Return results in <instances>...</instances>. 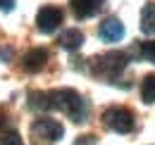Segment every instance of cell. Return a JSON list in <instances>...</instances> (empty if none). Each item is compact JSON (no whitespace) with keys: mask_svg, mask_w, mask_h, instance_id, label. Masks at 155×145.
Wrapping results in <instances>:
<instances>
[{"mask_svg":"<svg viewBox=\"0 0 155 145\" xmlns=\"http://www.w3.org/2000/svg\"><path fill=\"white\" fill-rule=\"evenodd\" d=\"M141 57H146L148 62H153L155 64V40H146V43H141Z\"/></svg>","mask_w":155,"mask_h":145,"instance_id":"obj_14","label":"cell"},{"mask_svg":"<svg viewBox=\"0 0 155 145\" xmlns=\"http://www.w3.org/2000/svg\"><path fill=\"white\" fill-rule=\"evenodd\" d=\"M0 145H24V143H21L17 131H7V128H5V131L0 133Z\"/></svg>","mask_w":155,"mask_h":145,"instance_id":"obj_13","label":"cell"},{"mask_svg":"<svg viewBox=\"0 0 155 145\" xmlns=\"http://www.w3.org/2000/svg\"><path fill=\"white\" fill-rule=\"evenodd\" d=\"M45 62H48V50L45 48H34L21 57V69L26 74H36L45 67Z\"/></svg>","mask_w":155,"mask_h":145,"instance_id":"obj_6","label":"cell"},{"mask_svg":"<svg viewBox=\"0 0 155 145\" xmlns=\"http://www.w3.org/2000/svg\"><path fill=\"white\" fill-rule=\"evenodd\" d=\"M62 133H64V128H62V124L55 121V119H36V121L31 124V136L38 138V140L55 143V140L62 138Z\"/></svg>","mask_w":155,"mask_h":145,"instance_id":"obj_4","label":"cell"},{"mask_svg":"<svg viewBox=\"0 0 155 145\" xmlns=\"http://www.w3.org/2000/svg\"><path fill=\"white\" fill-rule=\"evenodd\" d=\"M127 67V55L119 50H110L105 55H98L91 60V74L105 81H115Z\"/></svg>","mask_w":155,"mask_h":145,"instance_id":"obj_2","label":"cell"},{"mask_svg":"<svg viewBox=\"0 0 155 145\" xmlns=\"http://www.w3.org/2000/svg\"><path fill=\"white\" fill-rule=\"evenodd\" d=\"M50 107L64 112L72 121H84L86 114H88V107L84 102V98L79 95L74 88H60V91H50Z\"/></svg>","mask_w":155,"mask_h":145,"instance_id":"obj_1","label":"cell"},{"mask_svg":"<svg viewBox=\"0 0 155 145\" xmlns=\"http://www.w3.org/2000/svg\"><path fill=\"white\" fill-rule=\"evenodd\" d=\"M98 34H100V38H103V40H107V43L122 40V36H124V24H122L117 17H107L103 24H100Z\"/></svg>","mask_w":155,"mask_h":145,"instance_id":"obj_8","label":"cell"},{"mask_svg":"<svg viewBox=\"0 0 155 145\" xmlns=\"http://www.w3.org/2000/svg\"><path fill=\"white\" fill-rule=\"evenodd\" d=\"M69 5L77 19H88L105 7V0H69Z\"/></svg>","mask_w":155,"mask_h":145,"instance_id":"obj_7","label":"cell"},{"mask_svg":"<svg viewBox=\"0 0 155 145\" xmlns=\"http://www.w3.org/2000/svg\"><path fill=\"white\" fill-rule=\"evenodd\" d=\"M141 98L143 102H155V74H148L143 81H141Z\"/></svg>","mask_w":155,"mask_h":145,"instance_id":"obj_12","label":"cell"},{"mask_svg":"<svg viewBox=\"0 0 155 145\" xmlns=\"http://www.w3.org/2000/svg\"><path fill=\"white\" fill-rule=\"evenodd\" d=\"M81 43H84V34L79 29H67L60 36V45L64 50H77V48H81Z\"/></svg>","mask_w":155,"mask_h":145,"instance_id":"obj_9","label":"cell"},{"mask_svg":"<svg viewBox=\"0 0 155 145\" xmlns=\"http://www.w3.org/2000/svg\"><path fill=\"white\" fill-rule=\"evenodd\" d=\"M12 7H15V0H0V10L2 12H10Z\"/></svg>","mask_w":155,"mask_h":145,"instance_id":"obj_16","label":"cell"},{"mask_svg":"<svg viewBox=\"0 0 155 145\" xmlns=\"http://www.w3.org/2000/svg\"><path fill=\"white\" fill-rule=\"evenodd\" d=\"M62 19H64V12H62L60 7H55V5H45V7H41L38 14H36L38 31H43V34H53L60 24H62Z\"/></svg>","mask_w":155,"mask_h":145,"instance_id":"obj_5","label":"cell"},{"mask_svg":"<svg viewBox=\"0 0 155 145\" xmlns=\"http://www.w3.org/2000/svg\"><path fill=\"white\" fill-rule=\"evenodd\" d=\"M29 107L31 109H38V112H43V109H53L50 107V91H36L29 95Z\"/></svg>","mask_w":155,"mask_h":145,"instance_id":"obj_11","label":"cell"},{"mask_svg":"<svg viewBox=\"0 0 155 145\" xmlns=\"http://www.w3.org/2000/svg\"><path fill=\"white\" fill-rule=\"evenodd\" d=\"M103 124L107 128H112V131H117V133H131L134 126H136L134 112L127 109V107H119V105L107 107L103 112Z\"/></svg>","mask_w":155,"mask_h":145,"instance_id":"obj_3","label":"cell"},{"mask_svg":"<svg viewBox=\"0 0 155 145\" xmlns=\"http://www.w3.org/2000/svg\"><path fill=\"white\" fill-rule=\"evenodd\" d=\"M74 145H96V136H81Z\"/></svg>","mask_w":155,"mask_h":145,"instance_id":"obj_15","label":"cell"},{"mask_svg":"<svg viewBox=\"0 0 155 145\" xmlns=\"http://www.w3.org/2000/svg\"><path fill=\"white\" fill-rule=\"evenodd\" d=\"M141 31L155 34V2H146L141 10Z\"/></svg>","mask_w":155,"mask_h":145,"instance_id":"obj_10","label":"cell"}]
</instances>
